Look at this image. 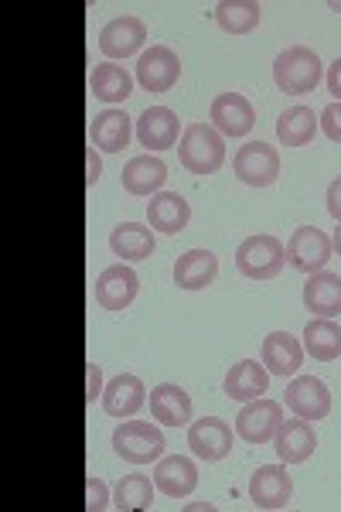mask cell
I'll return each instance as SVG.
<instances>
[{
  "label": "cell",
  "mask_w": 341,
  "mask_h": 512,
  "mask_svg": "<svg viewBox=\"0 0 341 512\" xmlns=\"http://www.w3.org/2000/svg\"><path fill=\"white\" fill-rule=\"evenodd\" d=\"M130 134H133V123H130V117L123 110L96 113L93 127H89L93 147H96V151H106V154H120L123 147L130 144Z\"/></svg>",
  "instance_id": "cell-23"
},
{
  "label": "cell",
  "mask_w": 341,
  "mask_h": 512,
  "mask_svg": "<svg viewBox=\"0 0 341 512\" xmlns=\"http://www.w3.org/2000/svg\"><path fill=\"white\" fill-rule=\"evenodd\" d=\"M188 219L191 209L178 192H157L147 202V222H151V229H157V233H168V236L181 233L188 226Z\"/></svg>",
  "instance_id": "cell-25"
},
{
  "label": "cell",
  "mask_w": 341,
  "mask_h": 512,
  "mask_svg": "<svg viewBox=\"0 0 341 512\" xmlns=\"http://www.w3.org/2000/svg\"><path fill=\"white\" fill-rule=\"evenodd\" d=\"M328 93L335 96V103H341V55L335 59V65L328 69Z\"/></svg>",
  "instance_id": "cell-37"
},
{
  "label": "cell",
  "mask_w": 341,
  "mask_h": 512,
  "mask_svg": "<svg viewBox=\"0 0 341 512\" xmlns=\"http://www.w3.org/2000/svg\"><path fill=\"white\" fill-rule=\"evenodd\" d=\"M137 291H140V277L130 267H123V263L106 267L96 277V304L103 311H127L137 301Z\"/></svg>",
  "instance_id": "cell-9"
},
{
  "label": "cell",
  "mask_w": 341,
  "mask_h": 512,
  "mask_svg": "<svg viewBox=\"0 0 341 512\" xmlns=\"http://www.w3.org/2000/svg\"><path fill=\"white\" fill-rule=\"evenodd\" d=\"M178 158L191 175H215L226 164V140L212 123H191L181 134Z\"/></svg>",
  "instance_id": "cell-1"
},
{
  "label": "cell",
  "mask_w": 341,
  "mask_h": 512,
  "mask_svg": "<svg viewBox=\"0 0 341 512\" xmlns=\"http://www.w3.org/2000/svg\"><path fill=\"white\" fill-rule=\"evenodd\" d=\"M331 253H335L331 239L324 236L321 229H314V226H301L287 243L290 267L301 270V274H318V270H324V267H328V260H331Z\"/></svg>",
  "instance_id": "cell-7"
},
{
  "label": "cell",
  "mask_w": 341,
  "mask_h": 512,
  "mask_svg": "<svg viewBox=\"0 0 341 512\" xmlns=\"http://www.w3.org/2000/svg\"><path fill=\"white\" fill-rule=\"evenodd\" d=\"M178 134H181V120L168 106H151V110L140 113L137 140L147 151H168V147L178 144Z\"/></svg>",
  "instance_id": "cell-12"
},
{
  "label": "cell",
  "mask_w": 341,
  "mask_h": 512,
  "mask_svg": "<svg viewBox=\"0 0 341 512\" xmlns=\"http://www.w3.org/2000/svg\"><path fill=\"white\" fill-rule=\"evenodd\" d=\"M304 362V345L287 332H273L263 338V366L270 376H294Z\"/></svg>",
  "instance_id": "cell-21"
},
{
  "label": "cell",
  "mask_w": 341,
  "mask_h": 512,
  "mask_svg": "<svg viewBox=\"0 0 341 512\" xmlns=\"http://www.w3.org/2000/svg\"><path fill=\"white\" fill-rule=\"evenodd\" d=\"M304 308L314 318H338L341 315V277L318 270L304 284Z\"/></svg>",
  "instance_id": "cell-22"
},
{
  "label": "cell",
  "mask_w": 341,
  "mask_h": 512,
  "mask_svg": "<svg viewBox=\"0 0 341 512\" xmlns=\"http://www.w3.org/2000/svg\"><path fill=\"white\" fill-rule=\"evenodd\" d=\"M164 434L161 427L147 424V420H123L113 431V451L120 454L130 465H147V461H157L164 454Z\"/></svg>",
  "instance_id": "cell-4"
},
{
  "label": "cell",
  "mask_w": 341,
  "mask_h": 512,
  "mask_svg": "<svg viewBox=\"0 0 341 512\" xmlns=\"http://www.w3.org/2000/svg\"><path fill=\"white\" fill-rule=\"evenodd\" d=\"M273 448H277L284 465H304L314 454V448H318V434H314L311 420H284L277 437H273Z\"/></svg>",
  "instance_id": "cell-16"
},
{
  "label": "cell",
  "mask_w": 341,
  "mask_h": 512,
  "mask_svg": "<svg viewBox=\"0 0 341 512\" xmlns=\"http://www.w3.org/2000/svg\"><path fill=\"white\" fill-rule=\"evenodd\" d=\"M284 424V403L277 400H249L236 417V437L246 444H270Z\"/></svg>",
  "instance_id": "cell-5"
},
{
  "label": "cell",
  "mask_w": 341,
  "mask_h": 512,
  "mask_svg": "<svg viewBox=\"0 0 341 512\" xmlns=\"http://www.w3.org/2000/svg\"><path fill=\"white\" fill-rule=\"evenodd\" d=\"M290 495H294V482L284 465H263L249 478V499L256 509H284Z\"/></svg>",
  "instance_id": "cell-11"
},
{
  "label": "cell",
  "mask_w": 341,
  "mask_h": 512,
  "mask_svg": "<svg viewBox=\"0 0 341 512\" xmlns=\"http://www.w3.org/2000/svg\"><path fill=\"white\" fill-rule=\"evenodd\" d=\"M219 277V256L212 250H188L174 263V284L181 291H205Z\"/></svg>",
  "instance_id": "cell-17"
},
{
  "label": "cell",
  "mask_w": 341,
  "mask_h": 512,
  "mask_svg": "<svg viewBox=\"0 0 341 512\" xmlns=\"http://www.w3.org/2000/svg\"><path fill=\"white\" fill-rule=\"evenodd\" d=\"M89 89H93V96L103 99V103H127L133 93V79L123 65L103 62V65H96L93 76H89Z\"/></svg>",
  "instance_id": "cell-29"
},
{
  "label": "cell",
  "mask_w": 341,
  "mask_h": 512,
  "mask_svg": "<svg viewBox=\"0 0 341 512\" xmlns=\"http://www.w3.org/2000/svg\"><path fill=\"white\" fill-rule=\"evenodd\" d=\"M256 123L253 103L243 93H222L212 99V127L222 137H246Z\"/></svg>",
  "instance_id": "cell-13"
},
{
  "label": "cell",
  "mask_w": 341,
  "mask_h": 512,
  "mask_svg": "<svg viewBox=\"0 0 341 512\" xmlns=\"http://www.w3.org/2000/svg\"><path fill=\"white\" fill-rule=\"evenodd\" d=\"M154 485L171 499H185V495L195 492L198 485V468L195 461L185 458V454H171V458H161L154 468Z\"/></svg>",
  "instance_id": "cell-19"
},
{
  "label": "cell",
  "mask_w": 341,
  "mask_h": 512,
  "mask_svg": "<svg viewBox=\"0 0 341 512\" xmlns=\"http://www.w3.org/2000/svg\"><path fill=\"white\" fill-rule=\"evenodd\" d=\"M188 448L202 461H222L232 451V427L219 417H202L188 427Z\"/></svg>",
  "instance_id": "cell-14"
},
{
  "label": "cell",
  "mask_w": 341,
  "mask_h": 512,
  "mask_svg": "<svg viewBox=\"0 0 341 512\" xmlns=\"http://www.w3.org/2000/svg\"><path fill=\"white\" fill-rule=\"evenodd\" d=\"M181 76V62L168 45H154L147 48L137 59V82L147 93H168V89Z\"/></svg>",
  "instance_id": "cell-10"
},
{
  "label": "cell",
  "mask_w": 341,
  "mask_h": 512,
  "mask_svg": "<svg viewBox=\"0 0 341 512\" xmlns=\"http://www.w3.org/2000/svg\"><path fill=\"white\" fill-rule=\"evenodd\" d=\"M151 417L164 427H185L191 420V396L174 383H161L151 390Z\"/></svg>",
  "instance_id": "cell-24"
},
{
  "label": "cell",
  "mask_w": 341,
  "mask_h": 512,
  "mask_svg": "<svg viewBox=\"0 0 341 512\" xmlns=\"http://www.w3.org/2000/svg\"><path fill=\"white\" fill-rule=\"evenodd\" d=\"M321 76H324V69H321L318 52L307 45H290L287 52H280L277 62H273V82H277V89L287 96H304V93H311V89H318Z\"/></svg>",
  "instance_id": "cell-2"
},
{
  "label": "cell",
  "mask_w": 341,
  "mask_h": 512,
  "mask_svg": "<svg viewBox=\"0 0 341 512\" xmlns=\"http://www.w3.org/2000/svg\"><path fill=\"white\" fill-rule=\"evenodd\" d=\"M284 263H287V246L270 233L249 236L236 250V270L246 280H273L284 270Z\"/></svg>",
  "instance_id": "cell-3"
},
{
  "label": "cell",
  "mask_w": 341,
  "mask_h": 512,
  "mask_svg": "<svg viewBox=\"0 0 341 512\" xmlns=\"http://www.w3.org/2000/svg\"><path fill=\"white\" fill-rule=\"evenodd\" d=\"M263 11L256 0H222L219 7H215V21H219L222 31H229V35H249V31L260 24Z\"/></svg>",
  "instance_id": "cell-31"
},
{
  "label": "cell",
  "mask_w": 341,
  "mask_h": 512,
  "mask_svg": "<svg viewBox=\"0 0 341 512\" xmlns=\"http://www.w3.org/2000/svg\"><path fill=\"white\" fill-rule=\"evenodd\" d=\"M144 41H147V24L133 18V14H123V18L110 21L99 31V52L106 59H130V55H137L144 48Z\"/></svg>",
  "instance_id": "cell-8"
},
{
  "label": "cell",
  "mask_w": 341,
  "mask_h": 512,
  "mask_svg": "<svg viewBox=\"0 0 341 512\" xmlns=\"http://www.w3.org/2000/svg\"><path fill=\"white\" fill-rule=\"evenodd\" d=\"M110 250L123 263H140L154 253V233L140 222H120L110 233Z\"/></svg>",
  "instance_id": "cell-27"
},
{
  "label": "cell",
  "mask_w": 341,
  "mask_h": 512,
  "mask_svg": "<svg viewBox=\"0 0 341 512\" xmlns=\"http://www.w3.org/2000/svg\"><path fill=\"white\" fill-rule=\"evenodd\" d=\"M113 506L120 512H133V509H151L154 506V485L147 475H123L120 485H116Z\"/></svg>",
  "instance_id": "cell-32"
},
{
  "label": "cell",
  "mask_w": 341,
  "mask_h": 512,
  "mask_svg": "<svg viewBox=\"0 0 341 512\" xmlns=\"http://www.w3.org/2000/svg\"><path fill=\"white\" fill-rule=\"evenodd\" d=\"M86 506L93 509V512H103L106 506H113V502H110V489H106L103 478H96V475L86 478Z\"/></svg>",
  "instance_id": "cell-33"
},
{
  "label": "cell",
  "mask_w": 341,
  "mask_h": 512,
  "mask_svg": "<svg viewBox=\"0 0 341 512\" xmlns=\"http://www.w3.org/2000/svg\"><path fill=\"white\" fill-rule=\"evenodd\" d=\"M287 407L304 420H324L331 414V393L318 376H297L287 386Z\"/></svg>",
  "instance_id": "cell-15"
},
{
  "label": "cell",
  "mask_w": 341,
  "mask_h": 512,
  "mask_svg": "<svg viewBox=\"0 0 341 512\" xmlns=\"http://www.w3.org/2000/svg\"><path fill=\"white\" fill-rule=\"evenodd\" d=\"M331 246H335V253L341 256V222H338V229H335V236H331Z\"/></svg>",
  "instance_id": "cell-39"
},
{
  "label": "cell",
  "mask_w": 341,
  "mask_h": 512,
  "mask_svg": "<svg viewBox=\"0 0 341 512\" xmlns=\"http://www.w3.org/2000/svg\"><path fill=\"white\" fill-rule=\"evenodd\" d=\"M232 171L249 188H270L280 175V154L270 144H263V140H253V144H243L236 151Z\"/></svg>",
  "instance_id": "cell-6"
},
{
  "label": "cell",
  "mask_w": 341,
  "mask_h": 512,
  "mask_svg": "<svg viewBox=\"0 0 341 512\" xmlns=\"http://www.w3.org/2000/svg\"><path fill=\"white\" fill-rule=\"evenodd\" d=\"M147 403V390H144V379L133 376V373H120L106 383L103 390V410L110 417H133L140 407Z\"/></svg>",
  "instance_id": "cell-18"
},
{
  "label": "cell",
  "mask_w": 341,
  "mask_h": 512,
  "mask_svg": "<svg viewBox=\"0 0 341 512\" xmlns=\"http://www.w3.org/2000/svg\"><path fill=\"white\" fill-rule=\"evenodd\" d=\"M318 127L324 130V137H328V140L341 144V103L324 106L321 117H318Z\"/></svg>",
  "instance_id": "cell-34"
},
{
  "label": "cell",
  "mask_w": 341,
  "mask_h": 512,
  "mask_svg": "<svg viewBox=\"0 0 341 512\" xmlns=\"http://www.w3.org/2000/svg\"><path fill=\"white\" fill-rule=\"evenodd\" d=\"M328 212H331V219L341 222V178H335L328 185Z\"/></svg>",
  "instance_id": "cell-36"
},
{
  "label": "cell",
  "mask_w": 341,
  "mask_h": 512,
  "mask_svg": "<svg viewBox=\"0 0 341 512\" xmlns=\"http://www.w3.org/2000/svg\"><path fill=\"white\" fill-rule=\"evenodd\" d=\"M120 181L127 195H157L168 181V164L154 158V154H140V158L127 161V168L120 171Z\"/></svg>",
  "instance_id": "cell-20"
},
{
  "label": "cell",
  "mask_w": 341,
  "mask_h": 512,
  "mask_svg": "<svg viewBox=\"0 0 341 512\" xmlns=\"http://www.w3.org/2000/svg\"><path fill=\"white\" fill-rule=\"evenodd\" d=\"M266 386H270V373H266V366H260V362H253V359L236 362L226 376V396L239 403L260 400L266 393Z\"/></svg>",
  "instance_id": "cell-26"
},
{
  "label": "cell",
  "mask_w": 341,
  "mask_h": 512,
  "mask_svg": "<svg viewBox=\"0 0 341 512\" xmlns=\"http://www.w3.org/2000/svg\"><path fill=\"white\" fill-rule=\"evenodd\" d=\"M86 376H89V386H86V403H96V396H103V366L96 362H86Z\"/></svg>",
  "instance_id": "cell-35"
},
{
  "label": "cell",
  "mask_w": 341,
  "mask_h": 512,
  "mask_svg": "<svg viewBox=\"0 0 341 512\" xmlns=\"http://www.w3.org/2000/svg\"><path fill=\"white\" fill-rule=\"evenodd\" d=\"M99 175H103V164H99V154H96V147H89V175H86L89 188L96 185V181H99Z\"/></svg>",
  "instance_id": "cell-38"
},
{
  "label": "cell",
  "mask_w": 341,
  "mask_h": 512,
  "mask_svg": "<svg viewBox=\"0 0 341 512\" xmlns=\"http://www.w3.org/2000/svg\"><path fill=\"white\" fill-rule=\"evenodd\" d=\"M314 134H318V117H314V110H307V106H290V110L280 113L277 137H280V144H284V147L311 144Z\"/></svg>",
  "instance_id": "cell-30"
},
{
  "label": "cell",
  "mask_w": 341,
  "mask_h": 512,
  "mask_svg": "<svg viewBox=\"0 0 341 512\" xmlns=\"http://www.w3.org/2000/svg\"><path fill=\"white\" fill-rule=\"evenodd\" d=\"M304 352L318 362L341 359V325H335V318H311L307 321Z\"/></svg>",
  "instance_id": "cell-28"
}]
</instances>
